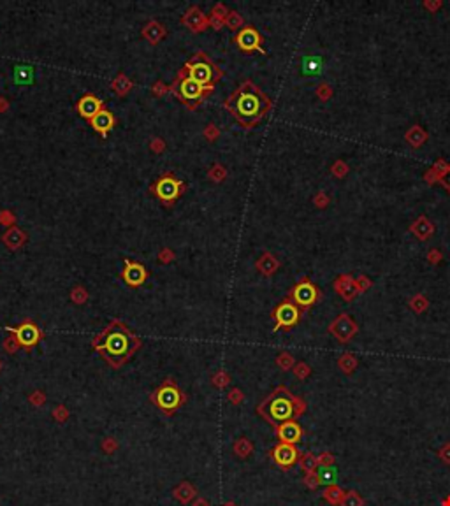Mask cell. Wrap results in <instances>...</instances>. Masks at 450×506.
I'll use <instances>...</instances> for the list:
<instances>
[{"label": "cell", "instance_id": "obj_7", "mask_svg": "<svg viewBox=\"0 0 450 506\" xmlns=\"http://www.w3.org/2000/svg\"><path fill=\"white\" fill-rule=\"evenodd\" d=\"M150 192L153 193L160 203H164L166 206H171L172 203H176V200L181 197V193L185 192V183L176 178L172 172H166V174L160 176V178L151 185Z\"/></svg>", "mask_w": 450, "mask_h": 506}, {"label": "cell", "instance_id": "obj_51", "mask_svg": "<svg viewBox=\"0 0 450 506\" xmlns=\"http://www.w3.org/2000/svg\"><path fill=\"white\" fill-rule=\"evenodd\" d=\"M102 448H104L106 454H113V452L116 450V441H114L113 438H107L106 441L102 443Z\"/></svg>", "mask_w": 450, "mask_h": 506}, {"label": "cell", "instance_id": "obj_26", "mask_svg": "<svg viewBox=\"0 0 450 506\" xmlns=\"http://www.w3.org/2000/svg\"><path fill=\"white\" fill-rule=\"evenodd\" d=\"M195 496H197L195 487H193L192 483H188V482L180 483L178 487L174 489V497H176V499H178V501H181V503H183V504L190 503V501H192Z\"/></svg>", "mask_w": 450, "mask_h": 506}, {"label": "cell", "instance_id": "obj_5", "mask_svg": "<svg viewBox=\"0 0 450 506\" xmlns=\"http://www.w3.org/2000/svg\"><path fill=\"white\" fill-rule=\"evenodd\" d=\"M169 92L178 98L181 104L187 106L188 109H195L213 92V88H206V86L199 85L197 81H193L192 77H188L187 74L178 72L176 79L169 86Z\"/></svg>", "mask_w": 450, "mask_h": 506}, {"label": "cell", "instance_id": "obj_41", "mask_svg": "<svg viewBox=\"0 0 450 506\" xmlns=\"http://www.w3.org/2000/svg\"><path fill=\"white\" fill-rule=\"evenodd\" d=\"M317 464H319V466H334V464H336V459H334V455L331 452H324V454L317 455Z\"/></svg>", "mask_w": 450, "mask_h": 506}, {"label": "cell", "instance_id": "obj_40", "mask_svg": "<svg viewBox=\"0 0 450 506\" xmlns=\"http://www.w3.org/2000/svg\"><path fill=\"white\" fill-rule=\"evenodd\" d=\"M329 203H331V197L327 195L325 192H319L315 197H313V204L317 206L319 209H324V208H327Z\"/></svg>", "mask_w": 450, "mask_h": 506}, {"label": "cell", "instance_id": "obj_44", "mask_svg": "<svg viewBox=\"0 0 450 506\" xmlns=\"http://www.w3.org/2000/svg\"><path fill=\"white\" fill-rule=\"evenodd\" d=\"M303 482H304V485H306L308 489H311V491H315V489L320 485V482H319V478H317V473H315V471H313V473H306V476H304V478H303Z\"/></svg>", "mask_w": 450, "mask_h": 506}, {"label": "cell", "instance_id": "obj_49", "mask_svg": "<svg viewBox=\"0 0 450 506\" xmlns=\"http://www.w3.org/2000/svg\"><path fill=\"white\" fill-rule=\"evenodd\" d=\"M53 417H55L56 420H58V422L62 423V422H65V420H67V417H69V411L65 410V406H58V408L55 410V413H53Z\"/></svg>", "mask_w": 450, "mask_h": 506}, {"label": "cell", "instance_id": "obj_56", "mask_svg": "<svg viewBox=\"0 0 450 506\" xmlns=\"http://www.w3.org/2000/svg\"><path fill=\"white\" fill-rule=\"evenodd\" d=\"M224 506H238V504L236 503H225Z\"/></svg>", "mask_w": 450, "mask_h": 506}, {"label": "cell", "instance_id": "obj_3", "mask_svg": "<svg viewBox=\"0 0 450 506\" xmlns=\"http://www.w3.org/2000/svg\"><path fill=\"white\" fill-rule=\"evenodd\" d=\"M304 411H306V402L294 396L285 385L276 387L269 396L257 404V413L272 427L288 420H296L304 415Z\"/></svg>", "mask_w": 450, "mask_h": 506}, {"label": "cell", "instance_id": "obj_54", "mask_svg": "<svg viewBox=\"0 0 450 506\" xmlns=\"http://www.w3.org/2000/svg\"><path fill=\"white\" fill-rule=\"evenodd\" d=\"M192 506H209V501H208V499H204V497H199V499L193 501V504H192Z\"/></svg>", "mask_w": 450, "mask_h": 506}, {"label": "cell", "instance_id": "obj_46", "mask_svg": "<svg viewBox=\"0 0 450 506\" xmlns=\"http://www.w3.org/2000/svg\"><path fill=\"white\" fill-rule=\"evenodd\" d=\"M441 6H443V2H441V0H424V2H422L424 9L429 11V12H433V14H435V12L438 11V9H441Z\"/></svg>", "mask_w": 450, "mask_h": 506}, {"label": "cell", "instance_id": "obj_9", "mask_svg": "<svg viewBox=\"0 0 450 506\" xmlns=\"http://www.w3.org/2000/svg\"><path fill=\"white\" fill-rule=\"evenodd\" d=\"M287 297L294 301L301 310H308L320 299V290L309 278H303L292 287Z\"/></svg>", "mask_w": 450, "mask_h": 506}, {"label": "cell", "instance_id": "obj_28", "mask_svg": "<svg viewBox=\"0 0 450 506\" xmlns=\"http://www.w3.org/2000/svg\"><path fill=\"white\" fill-rule=\"evenodd\" d=\"M357 366H359L357 357L352 355L350 352H345L343 355L338 359V368H340L345 374H352L357 369Z\"/></svg>", "mask_w": 450, "mask_h": 506}, {"label": "cell", "instance_id": "obj_38", "mask_svg": "<svg viewBox=\"0 0 450 506\" xmlns=\"http://www.w3.org/2000/svg\"><path fill=\"white\" fill-rule=\"evenodd\" d=\"M292 371H294L297 380H306L309 374H311V368H309L306 362H296V366H294Z\"/></svg>", "mask_w": 450, "mask_h": 506}, {"label": "cell", "instance_id": "obj_22", "mask_svg": "<svg viewBox=\"0 0 450 506\" xmlns=\"http://www.w3.org/2000/svg\"><path fill=\"white\" fill-rule=\"evenodd\" d=\"M450 171V162H447V160H443V158H440L438 162L435 164L429 171L424 174V181H426L427 185H436L440 181V178L443 174H447V172Z\"/></svg>", "mask_w": 450, "mask_h": 506}, {"label": "cell", "instance_id": "obj_39", "mask_svg": "<svg viewBox=\"0 0 450 506\" xmlns=\"http://www.w3.org/2000/svg\"><path fill=\"white\" fill-rule=\"evenodd\" d=\"M225 25L229 28H232V30H236V28H239L243 25V18L238 14L236 11H232V12H229L227 14V18H225Z\"/></svg>", "mask_w": 450, "mask_h": 506}, {"label": "cell", "instance_id": "obj_13", "mask_svg": "<svg viewBox=\"0 0 450 506\" xmlns=\"http://www.w3.org/2000/svg\"><path fill=\"white\" fill-rule=\"evenodd\" d=\"M262 35L259 34V30L251 25H246V27H241L238 30V34L234 35V43L236 46L245 53H251V51H261L266 53L262 48Z\"/></svg>", "mask_w": 450, "mask_h": 506}, {"label": "cell", "instance_id": "obj_19", "mask_svg": "<svg viewBox=\"0 0 450 506\" xmlns=\"http://www.w3.org/2000/svg\"><path fill=\"white\" fill-rule=\"evenodd\" d=\"M114 116H113V113H111L109 109H101L97 114L92 118V122H90V125H92V129L95 130V132H99L102 135V137H107V134L113 130V127H114Z\"/></svg>", "mask_w": 450, "mask_h": 506}, {"label": "cell", "instance_id": "obj_18", "mask_svg": "<svg viewBox=\"0 0 450 506\" xmlns=\"http://www.w3.org/2000/svg\"><path fill=\"white\" fill-rule=\"evenodd\" d=\"M181 22H183V25L188 28V30H192V32H195V34H197V32H202L206 27H208L209 19H208V16H206L204 12L199 9V7L192 6L183 14Z\"/></svg>", "mask_w": 450, "mask_h": 506}, {"label": "cell", "instance_id": "obj_6", "mask_svg": "<svg viewBox=\"0 0 450 506\" xmlns=\"http://www.w3.org/2000/svg\"><path fill=\"white\" fill-rule=\"evenodd\" d=\"M151 402H155V406L162 411L164 415L171 417L174 415L178 408H181L185 401H187V396L183 394V390L176 385V381L172 378H166L164 383L155 390L150 396Z\"/></svg>", "mask_w": 450, "mask_h": 506}, {"label": "cell", "instance_id": "obj_29", "mask_svg": "<svg viewBox=\"0 0 450 506\" xmlns=\"http://www.w3.org/2000/svg\"><path fill=\"white\" fill-rule=\"evenodd\" d=\"M322 72V60L319 56H304L303 58V74L304 76H317Z\"/></svg>", "mask_w": 450, "mask_h": 506}, {"label": "cell", "instance_id": "obj_30", "mask_svg": "<svg viewBox=\"0 0 450 506\" xmlns=\"http://www.w3.org/2000/svg\"><path fill=\"white\" fill-rule=\"evenodd\" d=\"M408 306H410V310L414 311V313L420 315L429 310V299L424 294H415V295H412V299L408 301Z\"/></svg>", "mask_w": 450, "mask_h": 506}, {"label": "cell", "instance_id": "obj_33", "mask_svg": "<svg viewBox=\"0 0 450 506\" xmlns=\"http://www.w3.org/2000/svg\"><path fill=\"white\" fill-rule=\"evenodd\" d=\"M299 464H301V468H303L304 473H313V471H317V468H319V464H317V455L309 454V452H306V454H301Z\"/></svg>", "mask_w": 450, "mask_h": 506}, {"label": "cell", "instance_id": "obj_42", "mask_svg": "<svg viewBox=\"0 0 450 506\" xmlns=\"http://www.w3.org/2000/svg\"><path fill=\"white\" fill-rule=\"evenodd\" d=\"M356 285H357V290H359V294H364L366 290H369L371 287H373V281H371L369 278H367V276H364V274H362V276L356 278Z\"/></svg>", "mask_w": 450, "mask_h": 506}, {"label": "cell", "instance_id": "obj_48", "mask_svg": "<svg viewBox=\"0 0 450 506\" xmlns=\"http://www.w3.org/2000/svg\"><path fill=\"white\" fill-rule=\"evenodd\" d=\"M4 348L7 350L9 353H14L16 350L19 348V345H18V341H16V337L14 336H11V337H7L6 341H4Z\"/></svg>", "mask_w": 450, "mask_h": 506}, {"label": "cell", "instance_id": "obj_55", "mask_svg": "<svg viewBox=\"0 0 450 506\" xmlns=\"http://www.w3.org/2000/svg\"><path fill=\"white\" fill-rule=\"evenodd\" d=\"M443 506H450V496L447 497V499L443 501Z\"/></svg>", "mask_w": 450, "mask_h": 506}, {"label": "cell", "instance_id": "obj_1", "mask_svg": "<svg viewBox=\"0 0 450 506\" xmlns=\"http://www.w3.org/2000/svg\"><path fill=\"white\" fill-rule=\"evenodd\" d=\"M92 347L113 369L125 366L141 348V339L120 320H113L104 331L93 337Z\"/></svg>", "mask_w": 450, "mask_h": 506}, {"label": "cell", "instance_id": "obj_10", "mask_svg": "<svg viewBox=\"0 0 450 506\" xmlns=\"http://www.w3.org/2000/svg\"><path fill=\"white\" fill-rule=\"evenodd\" d=\"M7 332H11V334L16 337L19 348H23V350L35 348L37 345L41 343V339H43L41 329L37 327V323L30 318L23 320L18 327H7Z\"/></svg>", "mask_w": 450, "mask_h": 506}, {"label": "cell", "instance_id": "obj_16", "mask_svg": "<svg viewBox=\"0 0 450 506\" xmlns=\"http://www.w3.org/2000/svg\"><path fill=\"white\" fill-rule=\"evenodd\" d=\"M76 109L81 118L92 122V118L95 114H97L101 109H104V102H102L97 95H93V93H85V95L77 100Z\"/></svg>", "mask_w": 450, "mask_h": 506}, {"label": "cell", "instance_id": "obj_8", "mask_svg": "<svg viewBox=\"0 0 450 506\" xmlns=\"http://www.w3.org/2000/svg\"><path fill=\"white\" fill-rule=\"evenodd\" d=\"M301 315H303V310L299 306L290 301L288 297H285L278 306L272 310V320H275V329L272 331H290L294 329L301 320Z\"/></svg>", "mask_w": 450, "mask_h": 506}, {"label": "cell", "instance_id": "obj_15", "mask_svg": "<svg viewBox=\"0 0 450 506\" xmlns=\"http://www.w3.org/2000/svg\"><path fill=\"white\" fill-rule=\"evenodd\" d=\"M275 433H276V438L280 439V443H288V445H297L304 436L303 427H301L299 422H296V420H288V422H283V423H280V426H276Z\"/></svg>", "mask_w": 450, "mask_h": 506}, {"label": "cell", "instance_id": "obj_50", "mask_svg": "<svg viewBox=\"0 0 450 506\" xmlns=\"http://www.w3.org/2000/svg\"><path fill=\"white\" fill-rule=\"evenodd\" d=\"M229 401L232 402V404H239V402L243 401V394H241V390L239 389H232L229 392Z\"/></svg>", "mask_w": 450, "mask_h": 506}, {"label": "cell", "instance_id": "obj_53", "mask_svg": "<svg viewBox=\"0 0 450 506\" xmlns=\"http://www.w3.org/2000/svg\"><path fill=\"white\" fill-rule=\"evenodd\" d=\"M438 185H441V187H443L445 190H447V192L450 193V171L447 172V174L441 176L440 181H438Z\"/></svg>", "mask_w": 450, "mask_h": 506}, {"label": "cell", "instance_id": "obj_21", "mask_svg": "<svg viewBox=\"0 0 450 506\" xmlns=\"http://www.w3.org/2000/svg\"><path fill=\"white\" fill-rule=\"evenodd\" d=\"M427 139H429V134L420 125H412L410 129L406 130V134H404V141H406L412 148H415V150L426 145Z\"/></svg>", "mask_w": 450, "mask_h": 506}, {"label": "cell", "instance_id": "obj_25", "mask_svg": "<svg viewBox=\"0 0 450 506\" xmlns=\"http://www.w3.org/2000/svg\"><path fill=\"white\" fill-rule=\"evenodd\" d=\"M315 473H317V478H319L320 485H336L338 471L334 466H319Z\"/></svg>", "mask_w": 450, "mask_h": 506}, {"label": "cell", "instance_id": "obj_24", "mask_svg": "<svg viewBox=\"0 0 450 506\" xmlns=\"http://www.w3.org/2000/svg\"><path fill=\"white\" fill-rule=\"evenodd\" d=\"M278 267H280L278 260H276V258L272 257L269 252H266L257 260V269L261 271L262 274H266V276H271V274H275L276 271H278Z\"/></svg>", "mask_w": 450, "mask_h": 506}, {"label": "cell", "instance_id": "obj_52", "mask_svg": "<svg viewBox=\"0 0 450 506\" xmlns=\"http://www.w3.org/2000/svg\"><path fill=\"white\" fill-rule=\"evenodd\" d=\"M30 402L32 404H35V406H41L44 402V396H43V392H34L30 396Z\"/></svg>", "mask_w": 450, "mask_h": 506}, {"label": "cell", "instance_id": "obj_4", "mask_svg": "<svg viewBox=\"0 0 450 506\" xmlns=\"http://www.w3.org/2000/svg\"><path fill=\"white\" fill-rule=\"evenodd\" d=\"M180 72L187 74L193 81L206 88H214V85L224 77V71L218 67L214 62L206 55L204 51L193 53V56L185 62V65L180 69Z\"/></svg>", "mask_w": 450, "mask_h": 506}, {"label": "cell", "instance_id": "obj_11", "mask_svg": "<svg viewBox=\"0 0 450 506\" xmlns=\"http://www.w3.org/2000/svg\"><path fill=\"white\" fill-rule=\"evenodd\" d=\"M359 323L348 313H341L329 323V334H331L338 343L346 345L357 336Z\"/></svg>", "mask_w": 450, "mask_h": 506}, {"label": "cell", "instance_id": "obj_17", "mask_svg": "<svg viewBox=\"0 0 450 506\" xmlns=\"http://www.w3.org/2000/svg\"><path fill=\"white\" fill-rule=\"evenodd\" d=\"M334 290L343 297V301L346 302H352L354 299L359 295V290H357V285H356V278L352 274L345 273V274H340L336 279H334Z\"/></svg>", "mask_w": 450, "mask_h": 506}, {"label": "cell", "instance_id": "obj_45", "mask_svg": "<svg viewBox=\"0 0 450 506\" xmlns=\"http://www.w3.org/2000/svg\"><path fill=\"white\" fill-rule=\"evenodd\" d=\"M438 457L440 460L443 464H447V466H450V443H445V445H441L440 447V450H438Z\"/></svg>", "mask_w": 450, "mask_h": 506}, {"label": "cell", "instance_id": "obj_20", "mask_svg": "<svg viewBox=\"0 0 450 506\" xmlns=\"http://www.w3.org/2000/svg\"><path fill=\"white\" fill-rule=\"evenodd\" d=\"M410 232L414 234L417 239L420 241H427L429 237L435 234V224L426 216V215H420L417 220L412 221L410 225Z\"/></svg>", "mask_w": 450, "mask_h": 506}, {"label": "cell", "instance_id": "obj_36", "mask_svg": "<svg viewBox=\"0 0 450 506\" xmlns=\"http://www.w3.org/2000/svg\"><path fill=\"white\" fill-rule=\"evenodd\" d=\"M348 171H350V167L345 160H336V162L331 166V174L338 179H343L345 176L348 174Z\"/></svg>", "mask_w": 450, "mask_h": 506}, {"label": "cell", "instance_id": "obj_23", "mask_svg": "<svg viewBox=\"0 0 450 506\" xmlns=\"http://www.w3.org/2000/svg\"><path fill=\"white\" fill-rule=\"evenodd\" d=\"M166 34L167 32H166V28H164V25H160L156 22H150L143 28V37L148 39V43H151V44H159V41L164 39Z\"/></svg>", "mask_w": 450, "mask_h": 506}, {"label": "cell", "instance_id": "obj_12", "mask_svg": "<svg viewBox=\"0 0 450 506\" xmlns=\"http://www.w3.org/2000/svg\"><path fill=\"white\" fill-rule=\"evenodd\" d=\"M269 457L272 462L283 471H288L292 466H296L301 459V452L296 445H288V443H278L269 450Z\"/></svg>", "mask_w": 450, "mask_h": 506}, {"label": "cell", "instance_id": "obj_2", "mask_svg": "<svg viewBox=\"0 0 450 506\" xmlns=\"http://www.w3.org/2000/svg\"><path fill=\"white\" fill-rule=\"evenodd\" d=\"M224 106L239 122V125L253 129L271 111L272 102L253 81L246 79L238 86L236 92L230 93L229 98H225Z\"/></svg>", "mask_w": 450, "mask_h": 506}, {"label": "cell", "instance_id": "obj_43", "mask_svg": "<svg viewBox=\"0 0 450 506\" xmlns=\"http://www.w3.org/2000/svg\"><path fill=\"white\" fill-rule=\"evenodd\" d=\"M443 260V253L440 252V250H436V248H431L427 252V262L431 266H438L440 262Z\"/></svg>", "mask_w": 450, "mask_h": 506}, {"label": "cell", "instance_id": "obj_14", "mask_svg": "<svg viewBox=\"0 0 450 506\" xmlns=\"http://www.w3.org/2000/svg\"><path fill=\"white\" fill-rule=\"evenodd\" d=\"M150 276L148 269L144 267L141 262L130 260V258H125L123 260V269H122V279L125 281L127 287L130 289H139L141 285H144V281Z\"/></svg>", "mask_w": 450, "mask_h": 506}, {"label": "cell", "instance_id": "obj_32", "mask_svg": "<svg viewBox=\"0 0 450 506\" xmlns=\"http://www.w3.org/2000/svg\"><path fill=\"white\" fill-rule=\"evenodd\" d=\"M4 242H6L9 248H18L19 245H23L25 242V234L19 232L18 229H12L6 234V236H4Z\"/></svg>", "mask_w": 450, "mask_h": 506}, {"label": "cell", "instance_id": "obj_31", "mask_svg": "<svg viewBox=\"0 0 450 506\" xmlns=\"http://www.w3.org/2000/svg\"><path fill=\"white\" fill-rule=\"evenodd\" d=\"M234 454L238 455V457H241V459H246V457H250L251 455V452H253V445H251V441L250 439H246V438H239L236 443H234Z\"/></svg>", "mask_w": 450, "mask_h": 506}, {"label": "cell", "instance_id": "obj_35", "mask_svg": "<svg viewBox=\"0 0 450 506\" xmlns=\"http://www.w3.org/2000/svg\"><path fill=\"white\" fill-rule=\"evenodd\" d=\"M276 364L280 366V369H282V371H290V369H294L296 360H294V357H292L288 352H282L278 357H276Z\"/></svg>", "mask_w": 450, "mask_h": 506}, {"label": "cell", "instance_id": "obj_47", "mask_svg": "<svg viewBox=\"0 0 450 506\" xmlns=\"http://www.w3.org/2000/svg\"><path fill=\"white\" fill-rule=\"evenodd\" d=\"M229 380H230L229 374H225L224 371H220L218 374H214V376H213V383L217 385V387H224V385H227V383H229Z\"/></svg>", "mask_w": 450, "mask_h": 506}, {"label": "cell", "instance_id": "obj_37", "mask_svg": "<svg viewBox=\"0 0 450 506\" xmlns=\"http://www.w3.org/2000/svg\"><path fill=\"white\" fill-rule=\"evenodd\" d=\"M315 93H317V97L320 98L322 102H327L329 98L332 97V93H334V90H332V86L329 85V83H320L319 86H317V90H315Z\"/></svg>", "mask_w": 450, "mask_h": 506}, {"label": "cell", "instance_id": "obj_27", "mask_svg": "<svg viewBox=\"0 0 450 506\" xmlns=\"http://www.w3.org/2000/svg\"><path fill=\"white\" fill-rule=\"evenodd\" d=\"M343 496H345V491L341 487H338V485H327V487H325V491L322 492V497H324V499L327 501L329 504H332V506L341 504V499H343Z\"/></svg>", "mask_w": 450, "mask_h": 506}, {"label": "cell", "instance_id": "obj_34", "mask_svg": "<svg viewBox=\"0 0 450 506\" xmlns=\"http://www.w3.org/2000/svg\"><path fill=\"white\" fill-rule=\"evenodd\" d=\"M340 506H364V499L356 491H346Z\"/></svg>", "mask_w": 450, "mask_h": 506}]
</instances>
